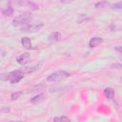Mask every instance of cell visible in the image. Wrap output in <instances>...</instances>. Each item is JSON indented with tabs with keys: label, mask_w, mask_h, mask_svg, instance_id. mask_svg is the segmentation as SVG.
Wrapping results in <instances>:
<instances>
[{
	"label": "cell",
	"mask_w": 122,
	"mask_h": 122,
	"mask_svg": "<svg viewBox=\"0 0 122 122\" xmlns=\"http://www.w3.org/2000/svg\"><path fill=\"white\" fill-rule=\"evenodd\" d=\"M23 77H24V72L22 71V70H16V71L8 72L7 74H2L1 78L3 80L10 81L11 84H15V83L19 82Z\"/></svg>",
	"instance_id": "obj_1"
},
{
	"label": "cell",
	"mask_w": 122,
	"mask_h": 122,
	"mask_svg": "<svg viewBox=\"0 0 122 122\" xmlns=\"http://www.w3.org/2000/svg\"><path fill=\"white\" fill-rule=\"evenodd\" d=\"M70 76H71V74L66 71H54L53 73L50 74L47 77V81L48 82H57V81L64 80Z\"/></svg>",
	"instance_id": "obj_2"
},
{
	"label": "cell",
	"mask_w": 122,
	"mask_h": 122,
	"mask_svg": "<svg viewBox=\"0 0 122 122\" xmlns=\"http://www.w3.org/2000/svg\"><path fill=\"white\" fill-rule=\"evenodd\" d=\"M31 18V13L30 12H24L19 14L18 16H16L13 20H12V25L17 27V26H23L25 24H27Z\"/></svg>",
	"instance_id": "obj_3"
},
{
	"label": "cell",
	"mask_w": 122,
	"mask_h": 122,
	"mask_svg": "<svg viewBox=\"0 0 122 122\" xmlns=\"http://www.w3.org/2000/svg\"><path fill=\"white\" fill-rule=\"evenodd\" d=\"M43 27V24H39V25H26V26H23L21 28V31H24V32H35V31H38L42 29Z\"/></svg>",
	"instance_id": "obj_4"
},
{
	"label": "cell",
	"mask_w": 122,
	"mask_h": 122,
	"mask_svg": "<svg viewBox=\"0 0 122 122\" xmlns=\"http://www.w3.org/2000/svg\"><path fill=\"white\" fill-rule=\"evenodd\" d=\"M30 60V53L29 52H24L22 54H20L19 56H17L16 58V61L18 64H21V65H25L26 63H28Z\"/></svg>",
	"instance_id": "obj_5"
},
{
	"label": "cell",
	"mask_w": 122,
	"mask_h": 122,
	"mask_svg": "<svg viewBox=\"0 0 122 122\" xmlns=\"http://www.w3.org/2000/svg\"><path fill=\"white\" fill-rule=\"evenodd\" d=\"M102 42H103V38H102V37L94 36V37H92V38L90 40V42H89V47H90V48H95V47L99 46Z\"/></svg>",
	"instance_id": "obj_6"
},
{
	"label": "cell",
	"mask_w": 122,
	"mask_h": 122,
	"mask_svg": "<svg viewBox=\"0 0 122 122\" xmlns=\"http://www.w3.org/2000/svg\"><path fill=\"white\" fill-rule=\"evenodd\" d=\"M41 66V63L39 64H35V65H32V66H29V67H25L24 69H22V71L24 73H30V72H32L34 71H37Z\"/></svg>",
	"instance_id": "obj_7"
},
{
	"label": "cell",
	"mask_w": 122,
	"mask_h": 122,
	"mask_svg": "<svg viewBox=\"0 0 122 122\" xmlns=\"http://www.w3.org/2000/svg\"><path fill=\"white\" fill-rule=\"evenodd\" d=\"M44 99H45V94L44 93H39V94L33 96L30 99V103H32V104H39V103L43 102Z\"/></svg>",
	"instance_id": "obj_8"
},
{
	"label": "cell",
	"mask_w": 122,
	"mask_h": 122,
	"mask_svg": "<svg viewBox=\"0 0 122 122\" xmlns=\"http://www.w3.org/2000/svg\"><path fill=\"white\" fill-rule=\"evenodd\" d=\"M60 37H61V33L59 31H53L48 36V39L50 42H56L59 40Z\"/></svg>",
	"instance_id": "obj_9"
},
{
	"label": "cell",
	"mask_w": 122,
	"mask_h": 122,
	"mask_svg": "<svg viewBox=\"0 0 122 122\" xmlns=\"http://www.w3.org/2000/svg\"><path fill=\"white\" fill-rule=\"evenodd\" d=\"M21 44H22V46L24 48H26L28 50L31 49V41H30V39L29 37H23L21 39Z\"/></svg>",
	"instance_id": "obj_10"
},
{
	"label": "cell",
	"mask_w": 122,
	"mask_h": 122,
	"mask_svg": "<svg viewBox=\"0 0 122 122\" xmlns=\"http://www.w3.org/2000/svg\"><path fill=\"white\" fill-rule=\"evenodd\" d=\"M104 93H105V95H106V97L108 99L112 100L113 98V96H114V90L112 89V88H106L104 90Z\"/></svg>",
	"instance_id": "obj_11"
},
{
	"label": "cell",
	"mask_w": 122,
	"mask_h": 122,
	"mask_svg": "<svg viewBox=\"0 0 122 122\" xmlns=\"http://www.w3.org/2000/svg\"><path fill=\"white\" fill-rule=\"evenodd\" d=\"M13 11L14 10H13V9L11 7H8L6 9H3L2 10V14L5 15V16H10V15L13 14Z\"/></svg>",
	"instance_id": "obj_12"
},
{
	"label": "cell",
	"mask_w": 122,
	"mask_h": 122,
	"mask_svg": "<svg viewBox=\"0 0 122 122\" xmlns=\"http://www.w3.org/2000/svg\"><path fill=\"white\" fill-rule=\"evenodd\" d=\"M53 121H54V122H71V120L69 119V117H67V116H64V115H62V116H56V117H54Z\"/></svg>",
	"instance_id": "obj_13"
},
{
	"label": "cell",
	"mask_w": 122,
	"mask_h": 122,
	"mask_svg": "<svg viewBox=\"0 0 122 122\" xmlns=\"http://www.w3.org/2000/svg\"><path fill=\"white\" fill-rule=\"evenodd\" d=\"M108 5H109V2H107V1H100V2L95 3L94 7H95L96 9H101V8H105V7L108 6Z\"/></svg>",
	"instance_id": "obj_14"
},
{
	"label": "cell",
	"mask_w": 122,
	"mask_h": 122,
	"mask_svg": "<svg viewBox=\"0 0 122 122\" xmlns=\"http://www.w3.org/2000/svg\"><path fill=\"white\" fill-rule=\"evenodd\" d=\"M111 8L112 9V10H122V2H117V3H114V4H112V6H111Z\"/></svg>",
	"instance_id": "obj_15"
},
{
	"label": "cell",
	"mask_w": 122,
	"mask_h": 122,
	"mask_svg": "<svg viewBox=\"0 0 122 122\" xmlns=\"http://www.w3.org/2000/svg\"><path fill=\"white\" fill-rule=\"evenodd\" d=\"M21 94H22L21 92H12V93L10 94V98H11V100H16V99H18V97H19Z\"/></svg>",
	"instance_id": "obj_16"
},
{
	"label": "cell",
	"mask_w": 122,
	"mask_h": 122,
	"mask_svg": "<svg viewBox=\"0 0 122 122\" xmlns=\"http://www.w3.org/2000/svg\"><path fill=\"white\" fill-rule=\"evenodd\" d=\"M10 112V109L7 107H1V110H0V112L1 113H4V112Z\"/></svg>",
	"instance_id": "obj_17"
},
{
	"label": "cell",
	"mask_w": 122,
	"mask_h": 122,
	"mask_svg": "<svg viewBox=\"0 0 122 122\" xmlns=\"http://www.w3.org/2000/svg\"><path fill=\"white\" fill-rule=\"evenodd\" d=\"M115 51H117L118 53H121L122 54V46H118V47H115Z\"/></svg>",
	"instance_id": "obj_18"
},
{
	"label": "cell",
	"mask_w": 122,
	"mask_h": 122,
	"mask_svg": "<svg viewBox=\"0 0 122 122\" xmlns=\"http://www.w3.org/2000/svg\"><path fill=\"white\" fill-rule=\"evenodd\" d=\"M112 67H114V68H118V69H121V68H122V65H121V64H114V65H112Z\"/></svg>",
	"instance_id": "obj_19"
},
{
	"label": "cell",
	"mask_w": 122,
	"mask_h": 122,
	"mask_svg": "<svg viewBox=\"0 0 122 122\" xmlns=\"http://www.w3.org/2000/svg\"><path fill=\"white\" fill-rule=\"evenodd\" d=\"M10 122H23V121H10Z\"/></svg>",
	"instance_id": "obj_20"
},
{
	"label": "cell",
	"mask_w": 122,
	"mask_h": 122,
	"mask_svg": "<svg viewBox=\"0 0 122 122\" xmlns=\"http://www.w3.org/2000/svg\"><path fill=\"white\" fill-rule=\"evenodd\" d=\"M121 80H122V77H121Z\"/></svg>",
	"instance_id": "obj_21"
}]
</instances>
